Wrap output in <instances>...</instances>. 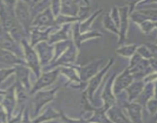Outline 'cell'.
Masks as SVG:
<instances>
[{
    "mask_svg": "<svg viewBox=\"0 0 157 123\" xmlns=\"http://www.w3.org/2000/svg\"><path fill=\"white\" fill-rule=\"evenodd\" d=\"M14 12L16 19L18 20L19 23L20 24L22 28L25 30V32L28 34L31 30L30 27H31L32 22H33L29 3L26 2H22V1L16 2Z\"/></svg>",
    "mask_w": 157,
    "mask_h": 123,
    "instance_id": "cell-1",
    "label": "cell"
},
{
    "mask_svg": "<svg viewBox=\"0 0 157 123\" xmlns=\"http://www.w3.org/2000/svg\"><path fill=\"white\" fill-rule=\"evenodd\" d=\"M59 87L52 88L48 91H39L34 94L33 98V115L37 116L42 109L46 106L47 103H49L55 99L56 95L58 91Z\"/></svg>",
    "mask_w": 157,
    "mask_h": 123,
    "instance_id": "cell-2",
    "label": "cell"
},
{
    "mask_svg": "<svg viewBox=\"0 0 157 123\" xmlns=\"http://www.w3.org/2000/svg\"><path fill=\"white\" fill-rule=\"evenodd\" d=\"M21 43L23 47L24 58H25V61H26L27 66H29L33 70V73L36 76V78L38 79L42 74L41 63H40L39 56L36 54V51L33 49L31 45L29 44L25 39L21 42Z\"/></svg>",
    "mask_w": 157,
    "mask_h": 123,
    "instance_id": "cell-3",
    "label": "cell"
},
{
    "mask_svg": "<svg viewBox=\"0 0 157 123\" xmlns=\"http://www.w3.org/2000/svg\"><path fill=\"white\" fill-rule=\"evenodd\" d=\"M113 58H111V59L109 61L108 63L106 64V65H105L103 69H102L96 76H93V77L88 82V87H87V89L85 92L87 95L88 99L90 100V102L91 103H93V102H94L95 92H96V91L97 90V88H99L100 84L102 83V79H103L104 76H105V73L108 72L109 69L111 67V65H113Z\"/></svg>",
    "mask_w": 157,
    "mask_h": 123,
    "instance_id": "cell-4",
    "label": "cell"
},
{
    "mask_svg": "<svg viewBox=\"0 0 157 123\" xmlns=\"http://www.w3.org/2000/svg\"><path fill=\"white\" fill-rule=\"evenodd\" d=\"M59 73L60 69L59 68H58L55 70H52V71L42 73L40 76L37 79V81H36L34 86L30 90L29 95H33L37 91H40L43 88L52 85L56 80Z\"/></svg>",
    "mask_w": 157,
    "mask_h": 123,
    "instance_id": "cell-5",
    "label": "cell"
},
{
    "mask_svg": "<svg viewBox=\"0 0 157 123\" xmlns=\"http://www.w3.org/2000/svg\"><path fill=\"white\" fill-rule=\"evenodd\" d=\"M134 81V78L131 74L129 68H126L121 74L116 76L114 79L113 85V93L116 96L122 93V91L126 89L128 86Z\"/></svg>",
    "mask_w": 157,
    "mask_h": 123,
    "instance_id": "cell-6",
    "label": "cell"
},
{
    "mask_svg": "<svg viewBox=\"0 0 157 123\" xmlns=\"http://www.w3.org/2000/svg\"><path fill=\"white\" fill-rule=\"evenodd\" d=\"M0 49L10 51L19 56V58L22 56L21 55L22 54V51L18 47L17 43L1 25H0Z\"/></svg>",
    "mask_w": 157,
    "mask_h": 123,
    "instance_id": "cell-7",
    "label": "cell"
},
{
    "mask_svg": "<svg viewBox=\"0 0 157 123\" xmlns=\"http://www.w3.org/2000/svg\"><path fill=\"white\" fill-rule=\"evenodd\" d=\"M102 61H103L102 58H98L86 65L85 66L80 67L78 69L79 79L82 83L86 84L88 82L93 76H96L99 73Z\"/></svg>",
    "mask_w": 157,
    "mask_h": 123,
    "instance_id": "cell-8",
    "label": "cell"
},
{
    "mask_svg": "<svg viewBox=\"0 0 157 123\" xmlns=\"http://www.w3.org/2000/svg\"><path fill=\"white\" fill-rule=\"evenodd\" d=\"M116 77V74H113L109 79V80H107L106 83L104 86L103 91L102 92V102H103V106L102 107L106 111L112 106H116V95L113 93V82H114V79Z\"/></svg>",
    "mask_w": 157,
    "mask_h": 123,
    "instance_id": "cell-9",
    "label": "cell"
},
{
    "mask_svg": "<svg viewBox=\"0 0 157 123\" xmlns=\"http://www.w3.org/2000/svg\"><path fill=\"white\" fill-rule=\"evenodd\" d=\"M56 24V19L52 9L50 6L46 8L44 11L39 13L33 20L32 25L37 28H42L44 26H51Z\"/></svg>",
    "mask_w": 157,
    "mask_h": 123,
    "instance_id": "cell-10",
    "label": "cell"
},
{
    "mask_svg": "<svg viewBox=\"0 0 157 123\" xmlns=\"http://www.w3.org/2000/svg\"><path fill=\"white\" fill-rule=\"evenodd\" d=\"M16 97L15 91V84L6 91L4 98L2 101V105L5 109L8 117V121L13 118V114L16 106Z\"/></svg>",
    "mask_w": 157,
    "mask_h": 123,
    "instance_id": "cell-11",
    "label": "cell"
},
{
    "mask_svg": "<svg viewBox=\"0 0 157 123\" xmlns=\"http://www.w3.org/2000/svg\"><path fill=\"white\" fill-rule=\"evenodd\" d=\"M123 108L127 110L129 118L132 123H143V107L136 102H125L123 103Z\"/></svg>",
    "mask_w": 157,
    "mask_h": 123,
    "instance_id": "cell-12",
    "label": "cell"
},
{
    "mask_svg": "<svg viewBox=\"0 0 157 123\" xmlns=\"http://www.w3.org/2000/svg\"><path fill=\"white\" fill-rule=\"evenodd\" d=\"M129 7L127 6L120 7L119 9V13H120V28H119V36H120V40H119V44H121L125 39H126V32H127L128 28V17H129Z\"/></svg>",
    "mask_w": 157,
    "mask_h": 123,
    "instance_id": "cell-13",
    "label": "cell"
},
{
    "mask_svg": "<svg viewBox=\"0 0 157 123\" xmlns=\"http://www.w3.org/2000/svg\"><path fill=\"white\" fill-rule=\"evenodd\" d=\"M0 63L11 65H25L27 66L26 62L22 60L19 56L13 54L10 51L0 49Z\"/></svg>",
    "mask_w": 157,
    "mask_h": 123,
    "instance_id": "cell-14",
    "label": "cell"
},
{
    "mask_svg": "<svg viewBox=\"0 0 157 123\" xmlns=\"http://www.w3.org/2000/svg\"><path fill=\"white\" fill-rule=\"evenodd\" d=\"M106 115L113 123H132L119 106H113L106 111Z\"/></svg>",
    "mask_w": 157,
    "mask_h": 123,
    "instance_id": "cell-15",
    "label": "cell"
},
{
    "mask_svg": "<svg viewBox=\"0 0 157 123\" xmlns=\"http://www.w3.org/2000/svg\"><path fill=\"white\" fill-rule=\"evenodd\" d=\"M145 82L143 80H134L129 86L126 88V91L128 96V102H135L139 95L141 94L142 91L145 86Z\"/></svg>",
    "mask_w": 157,
    "mask_h": 123,
    "instance_id": "cell-16",
    "label": "cell"
},
{
    "mask_svg": "<svg viewBox=\"0 0 157 123\" xmlns=\"http://www.w3.org/2000/svg\"><path fill=\"white\" fill-rule=\"evenodd\" d=\"M16 81L22 84V86L27 90L29 91L30 82H29V69L25 65H16Z\"/></svg>",
    "mask_w": 157,
    "mask_h": 123,
    "instance_id": "cell-17",
    "label": "cell"
},
{
    "mask_svg": "<svg viewBox=\"0 0 157 123\" xmlns=\"http://www.w3.org/2000/svg\"><path fill=\"white\" fill-rule=\"evenodd\" d=\"M154 95V85L153 82H148L145 85L143 90L142 91L141 94L139 95L138 98L136 100V102L140 104L143 107V109H146V103L149 100L153 98Z\"/></svg>",
    "mask_w": 157,
    "mask_h": 123,
    "instance_id": "cell-18",
    "label": "cell"
},
{
    "mask_svg": "<svg viewBox=\"0 0 157 123\" xmlns=\"http://www.w3.org/2000/svg\"><path fill=\"white\" fill-rule=\"evenodd\" d=\"M36 49L39 50V55H40V57H39L40 63L43 65L48 64V62H49L51 58H52L53 49L44 42L36 45Z\"/></svg>",
    "mask_w": 157,
    "mask_h": 123,
    "instance_id": "cell-19",
    "label": "cell"
},
{
    "mask_svg": "<svg viewBox=\"0 0 157 123\" xmlns=\"http://www.w3.org/2000/svg\"><path fill=\"white\" fill-rule=\"evenodd\" d=\"M87 120L92 123H113L107 116L106 110L103 107L94 108L93 115Z\"/></svg>",
    "mask_w": 157,
    "mask_h": 123,
    "instance_id": "cell-20",
    "label": "cell"
},
{
    "mask_svg": "<svg viewBox=\"0 0 157 123\" xmlns=\"http://www.w3.org/2000/svg\"><path fill=\"white\" fill-rule=\"evenodd\" d=\"M77 2L66 1L60 2V11L65 16H77L79 6L77 5Z\"/></svg>",
    "mask_w": 157,
    "mask_h": 123,
    "instance_id": "cell-21",
    "label": "cell"
},
{
    "mask_svg": "<svg viewBox=\"0 0 157 123\" xmlns=\"http://www.w3.org/2000/svg\"><path fill=\"white\" fill-rule=\"evenodd\" d=\"M58 117H60L59 112L54 110L52 107H48L46 109V111H44L42 113V115L37 116V118L32 120V121H33V123H42L55 119V118H58Z\"/></svg>",
    "mask_w": 157,
    "mask_h": 123,
    "instance_id": "cell-22",
    "label": "cell"
},
{
    "mask_svg": "<svg viewBox=\"0 0 157 123\" xmlns=\"http://www.w3.org/2000/svg\"><path fill=\"white\" fill-rule=\"evenodd\" d=\"M32 41H31V46L33 47L36 45L39 44L40 43L46 41V40L49 39V31L46 30V31H43V30H39V28H34L32 29Z\"/></svg>",
    "mask_w": 157,
    "mask_h": 123,
    "instance_id": "cell-23",
    "label": "cell"
},
{
    "mask_svg": "<svg viewBox=\"0 0 157 123\" xmlns=\"http://www.w3.org/2000/svg\"><path fill=\"white\" fill-rule=\"evenodd\" d=\"M26 91L27 90L22 86V84L16 81V84H15V91H16V102L19 105L24 104L26 102L27 99H28Z\"/></svg>",
    "mask_w": 157,
    "mask_h": 123,
    "instance_id": "cell-24",
    "label": "cell"
},
{
    "mask_svg": "<svg viewBox=\"0 0 157 123\" xmlns=\"http://www.w3.org/2000/svg\"><path fill=\"white\" fill-rule=\"evenodd\" d=\"M60 73H63V75H65L66 76H67L68 79H69L71 82H75L78 83L81 86L84 85V83H82L81 82L80 79H79V76L77 75L76 72L75 71L73 68H71V67H63V68L60 69Z\"/></svg>",
    "mask_w": 157,
    "mask_h": 123,
    "instance_id": "cell-25",
    "label": "cell"
},
{
    "mask_svg": "<svg viewBox=\"0 0 157 123\" xmlns=\"http://www.w3.org/2000/svg\"><path fill=\"white\" fill-rule=\"evenodd\" d=\"M137 48H138V46L136 44L128 45V46H122L120 49H118L116 52L122 56L132 57L136 52Z\"/></svg>",
    "mask_w": 157,
    "mask_h": 123,
    "instance_id": "cell-26",
    "label": "cell"
},
{
    "mask_svg": "<svg viewBox=\"0 0 157 123\" xmlns=\"http://www.w3.org/2000/svg\"><path fill=\"white\" fill-rule=\"evenodd\" d=\"M103 25L106 29L109 30L110 32H113V33L115 34H117V35L120 34L119 28H117L116 24L114 23V22H113V20L112 19L111 16H110L109 14H106L105 16V17H104Z\"/></svg>",
    "mask_w": 157,
    "mask_h": 123,
    "instance_id": "cell-27",
    "label": "cell"
},
{
    "mask_svg": "<svg viewBox=\"0 0 157 123\" xmlns=\"http://www.w3.org/2000/svg\"><path fill=\"white\" fill-rule=\"evenodd\" d=\"M142 13L146 16V19L151 22L156 23L157 22V9H142Z\"/></svg>",
    "mask_w": 157,
    "mask_h": 123,
    "instance_id": "cell-28",
    "label": "cell"
},
{
    "mask_svg": "<svg viewBox=\"0 0 157 123\" xmlns=\"http://www.w3.org/2000/svg\"><path fill=\"white\" fill-rule=\"evenodd\" d=\"M136 52L143 58V59L149 60L151 58H152L150 50H149V48L147 47L146 45H142V46H138Z\"/></svg>",
    "mask_w": 157,
    "mask_h": 123,
    "instance_id": "cell-29",
    "label": "cell"
},
{
    "mask_svg": "<svg viewBox=\"0 0 157 123\" xmlns=\"http://www.w3.org/2000/svg\"><path fill=\"white\" fill-rule=\"evenodd\" d=\"M146 109H147L148 112L152 117H153L157 113V99L155 98H152L146 103Z\"/></svg>",
    "mask_w": 157,
    "mask_h": 123,
    "instance_id": "cell-30",
    "label": "cell"
},
{
    "mask_svg": "<svg viewBox=\"0 0 157 123\" xmlns=\"http://www.w3.org/2000/svg\"><path fill=\"white\" fill-rule=\"evenodd\" d=\"M67 39V35L66 33V29L64 28L61 30V31H59L56 33L53 34L52 35L50 36V43H56V42L62 41V40H64Z\"/></svg>",
    "mask_w": 157,
    "mask_h": 123,
    "instance_id": "cell-31",
    "label": "cell"
},
{
    "mask_svg": "<svg viewBox=\"0 0 157 123\" xmlns=\"http://www.w3.org/2000/svg\"><path fill=\"white\" fill-rule=\"evenodd\" d=\"M102 11V10H99V11L96 12V13H94V14L93 15V16L90 18H89L88 19H87L86 21H85V22H83L82 24H81L80 25V28H79V31H80L81 32H86L87 30L90 28V25H91L92 22H93V20H94L95 18L96 17V16H98V15L100 13V12Z\"/></svg>",
    "mask_w": 157,
    "mask_h": 123,
    "instance_id": "cell-32",
    "label": "cell"
},
{
    "mask_svg": "<svg viewBox=\"0 0 157 123\" xmlns=\"http://www.w3.org/2000/svg\"><path fill=\"white\" fill-rule=\"evenodd\" d=\"M60 113V118L63 119V121L65 123H92L89 121L87 119H84V118H79V119H74V118H70L69 117L66 116L63 112H59Z\"/></svg>",
    "mask_w": 157,
    "mask_h": 123,
    "instance_id": "cell-33",
    "label": "cell"
},
{
    "mask_svg": "<svg viewBox=\"0 0 157 123\" xmlns=\"http://www.w3.org/2000/svg\"><path fill=\"white\" fill-rule=\"evenodd\" d=\"M16 73V68L2 69H0V84L3 82L10 76Z\"/></svg>",
    "mask_w": 157,
    "mask_h": 123,
    "instance_id": "cell-34",
    "label": "cell"
},
{
    "mask_svg": "<svg viewBox=\"0 0 157 123\" xmlns=\"http://www.w3.org/2000/svg\"><path fill=\"white\" fill-rule=\"evenodd\" d=\"M140 28L142 29V31L146 34L149 33V32H152L154 28H155V23L149 20H146L145 21V22H143V23L140 24Z\"/></svg>",
    "mask_w": 157,
    "mask_h": 123,
    "instance_id": "cell-35",
    "label": "cell"
},
{
    "mask_svg": "<svg viewBox=\"0 0 157 123\" xmlns=\"http://www.w3.org/2000/svg\"><path fill=\"white\" fill-rule=\"evenodd\" d=\"M90 11V7H89V6H80L78 12V18L79 19H86L88 17Z\"/></svg>",
    "mask_w": 157,
    "mask_h": 123,
    "instance_id": "cell-36",
    "label": "cell"
},
{
    "mask_svg": "<svg viewBox=\"0 0 157 123\" xmlns=\"http://www.w3.org/2000/svg\"><path fill=\"white\" fill-rule=\"evenodd\" d=\"M24 109L25 107L21 108L20 111H19V113L17 114V115H16L15 117H13L11 119L9 120L6 123H22V115H23Z\"/></svg>",
    "mask_w": 157,
    "mask_h": 123,
    "instance_id": "cell-37",
    "label": "cell"
},
{
    "mask_svg": "<svg viewBox=\"0 0 157 123\" xmlns=\"http://www.w3.org/2000/svg\"><path fill=\"white\" fill-rule=\"evenodd\" d=\"M142 59H143V58H142V57L140 56L138 53H137V52H136V53L134 54L132 57H131L130 64H129V66L128 67V68L131 69V68H132V67H134L135 65H136Z\"/></svg>",
    "mask_w": 157,
    "mask_h": 123,
    "instance_id": "cell-38",
    "label": "cell"
},
{
    "mask_svg": "<svg viewBox=\"0 0 157 123\" xmlns=\"http://www.w3.org/2000/svg\"><path fill=\"white\" fill-rule=\"evenodd\" d=\"M146 45L147 46V47L149 48V50H150L152 58H156L157 59V44H155V43H146Z\"/></svg>",
    "mask_w": 157,
    "mask_h": 123,
    "instance_id": "cell-39",
    "label": "cell"
},
{
    "mask_svg": "<svg viewBox=\"0 0 157 123\" xmlns=\"http://www.w3.org/2000/svg\"><path fill=\"white\" fill-rule=\"evenodd\" d=\"M0 120L2 121V123H6L8 121V117L7 114L2 106V103H0Z\"/></svg>",
    "mask_w": 157,
    "mask_h": 123,
    "instance_id": "cell-40",
    "label": "cell"
},
{
    "mask_svg": "<svg viewBox=\"0 0 157 123\" xmlns=\"http://www.w3.org/2000/svg\"><path fill=\"white\" fill-rule=\"evenodd\" d=\"M22 123H33L32 120H30L29 113V110L27 107H25V109H24L23 115H22Z\"/></svg>",
    "mask_w": 157,
    "mask_h": 123,
    "instance_id": "cell-41",
    "label": "cell"
},
{
    "mask_svg": "<svg viewBox=\"0 0 157 123\" xmlns=\"http://www.w3.org/2000/svg\"><path fill=\"white\" fill-rule=\"evenodd\" d=\"M149 65H150V67L152 68V71L154 73H157V59L154 58H151L149 60Z\"/></svg>",
    "mask_w": 157,
    "mask_h": 123,
    "instance_id": "cell-42",
    "label": "cell"
},
{
    "mask_svg": "<svg viewBox=\"0 0 157 123\" xmlns=\"http://www.w3.org/2000/svg\"><path fill=\"white\" fill-rule=\"evenodd\" d=\"M154 85V95H153V98L156 99H157V80L153 82Z\"/></svg>",
    "mask_w": 157,
    "mask_h": 123,
    "instance_id": "cell-43",
    "label": "cell"
},
{
    "mask_svg": "<svg viewBox=\"0 0 157 123\" xmlns=\"http://www.w3.org/2000/svg\"><path fill=\"white\" fill-rule=\"evenodd\" d=\"M157 122V113L152 117V123H156Z\"/></svg>",
    "mask_w": 157,
    "mask_h": 123,
    "instance_id": "cell-44",
    "label": "cell"
},
{
    "mask_svg": "<svg viewBox=\"0 0 157 123\" xmlns=\"http://www.w3.org/2000/svg\"><path fill=\"white\" fill-rule=\"evenodd\" d=\"M6 94V91H1L0 90V95H4Z\"/></svg>",
    "mask_w": 157,
    "mask_h": 123,
    "instance_id": "cell-45",
    "label": "cell"
},
{
    "mask_svg": "<svg viewBox=\"0 0 157 123\" xmlns=\"http://www.w3.org/2000/svg\"><path fill=\"white\" fill-rule=\"evenodd\" d=\"M49 123H59V121H52V122H49Z\"/></svg>",
    "mask_w": 157,
    "mask_h": 123,
    "instance_id": "cell-46",
    "label": "cell"
},
{
    "mask_svg": "<svg viewBox=\"0 0 157 123\" xmlns=\"http://www.w3.org/2000/svg\"><path fill=\"white\" fill-rule=\"evenodd\" d=\"M155 44H157V37H156V39H155Z\"/></svg>",
    "mask_w": 157,
    "mask_h": 123,
    "instance_id": "cell-47",
    "label": "cell"
},
{
    "mask_svg": "<svg viewBox=\"0 0 157 123\" xmlns=\"http://www.w3.org/2000/svg\"><path fill=\"white\" fill-rule=\"evenodd\" d=\"M155 28H157V22L156 23H155Z\"/></svg>",
    "mask_w": 157,
    "mask_h": 123,
    "instance_id": "cell-48",
    "label": "cell"
},
{
    "mask_svg": "<svg viewBox=\"0 0 157 123\" xmlns=\"http://www.w3.org/2000/svg\"><path fill=\"white\" fill-rule=\"evenodd\" d=\"M0 123H2V121H1V120H0Z\"/></svg>",
    "mask_w": 157,
    "mask_h": 123,
    "instance_id": "cell-49",
    "label": "cell"
}]
</instances>
